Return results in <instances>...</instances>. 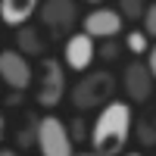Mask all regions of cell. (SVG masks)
Instances as JSON below:
<instances>
[{"label":"cell","mask_w":156,"mask_h":156,"mask_svg":"<svg viewBox=\"0 0 156 156\" xmlns=\"http://www.w3.org/2000/svg\"><path fill=\"white\" fill-rule=\"evenodd\" d=\"M34 144L41 150V156H72L75 153V144L59 115H44V119L34 122Z\"/></svg>","instance_id":"277c9868"},{"label":"cell","mask_w":156,"mask_h":156,"mask_svg":"<svg viewBox=\"0 0 156 156\" xmlns=\"http://www.w3.org/2000/svg\"><path fill=\"white\" fill-rule=\"evenodd\" d=\"M97 56H100V59H106V62L119 59V44H115V37H109V41H103V47L97 50Z\"/></svg>","instance_id":"2e32d148"},{"label":"cell","mask_w":156,"mask_h":156,"mask_svg":"<svg viewBox=\"0 0 156 156\" xmlns=\"http://www.w3.org/2000/svg\"><path fill=\"white\" fill-rule=\"evenodd\" d=\"M31 78H34V69L19 50H0V81L6 87L22 94L25 87H31Z\"/></svg>","instance_id":"5b68a950"},{"label":"cell","mask_w":156,"mask_h":156,"mask_svg":"<svg viewBox=\"0 0 156 156\" xmlns=\"http://www.w3.org/2000/svg\"><path fill=\"white\" fill-rule=\"evenodd\" d=\"M125 47H128V53L144 56V53H147V50H150L153 44H150V37H147L144 31H128V34H125Z\"/></svg>","instance_id":"7c38bea8"},{"label":"cell","mask_w":156,"mask_h":156,"mask_svg":"<svg viewBox=\"0 0 156 156\" xmlns=\"http://www.w3.org/2000/svg\"><path fill=\"white\" fill-rule=\"evenodd\" d=\"M84 3H100V0H84Z\"/></svg>","instance_id":"603a6c76"},{"label":"cell","mask_w":156,"mask_h":156,"mask_svg":"<svg viewBox=\"0 0 156 156\" xmlns=\"http://www.w3.org/2000/svg\"><path fill=\"white\" fill-rule=\"evenodd\" d=\"M0 156H16V153H12V150H0Z\"/></svg>","instance_id":"44dd1931"},{"label":"cell","mask_w":156,"mask_h":156,"mask_svg":"<svg viewBox=\"0 0 156 156\" xmlns=\"http://www.w3.org/2000/svg\"><path fill=\"white\" fill-rule=\"evenodd\" d=\"M122 156H140V153H122Z\"/></svg>","instance_id":"7402d4cb"},{"label":"cell","mask_w":156,"mask_h":156,"mask_svg":"<svg viewBox=\"0 0 156 156\" xmlns=\"http://www.w3.org/2000/svg\"><path fill=\"white\" fill-rule=\"evenodd\" d=\"M134 112H131V103L125 100H109L97 109V119L94 125L87 128V140H90V150L97 156H122L125 144L134 131Z\"/></svg>","instance_id":"6da1fadb"},{"label":"cell","mask_w":156,"mask_h":156,"mask_svg":"<svg viewBox=\"0 0 156 156\" xmlns=\"http://www.w3.org/2000/svg\"><path fill=\"white\" fill-rule=\"evenodd\" d=\"M16 44H19L22 56H41L44 53V37H41L37 28H31V25H22L16 31Z\"/></svg>","instance_id":"8fae6325"},{"label":"cell","mask_w":156,"mask_h":156,"mask_svg":"<svg viewBox=\"0 0 156 156\" xmlns=\"http://www.w3.org/2000/svg\"><path fill=\"white\" fill-rule=\"evenodd\" d=\"M31 84H34L37 106H44V109L59 106L62 97H66V66L59 59H53V56H44L37 62V72L31 78Z\"/></svg>","instance_id":"3957f363"},{"label":"cell","mask_w":156,"mask_h":156,"mask_svg":"<svg viewBox=\"0 0 156 156\" xmlns=\"http://www.w3.org/2000/svg\"><path fill=\"white\" fill-rule=\"evenodd\" d=\"M66 131H69V137H72V144H75V140H87V125H84L81 119H72V122L66 125Z\"/></svg>","instance_id":"9a60e30c"},{"label":"cell","mask_w":156,"mask_h":156,"mask_svg":"<svg viewBox=\"0 0 156 156\" xmlns=\"http://www.w3.org/2000/svg\"><path fill=\"white\" fill-rule=\"evenodd\" d=\"M94 56H97L94 37H87L84 31H75L66 37V44H62V66H69L72 72H87Z\"/></svg>","instance_id":"8992f818"},{"label":"cell","mask_w":156,"mask_h":156,"mask_svg":"<svg viewBox=\"0 0 156 156\" xmlns=\"http://www.w3.org/2000/svg\"><path fill=\"white\" fill-rule=\"evenodd\" d=\"M131 128H137V131H134V137H137V140H140L144 147H153V144H156L153 119H137V125H131Z\"/></svg>","instance_id":"5bb4252c"},{"label":"cell","mask_w":156,"mask_h":156,"mask_svg":"<svg viewBox=\"0 0 156 156\" xmlns=\"http://www.w3.org/2000/svg\"><path fill=\"white\" fill-rule=\"evenodd\" d=\"M140 19H144V34L153 37V34H156V6L147 3V9H144V16H140Z\"/></svg>","instance_id":"e0dca14e"},{"label":"cell","mask_w":156,"mask_h":156,"mask_svg":"<svg viewBox=\"0 0 156 156\" xmlns=\"http://www.w3.org/2000/svg\"><path fill=\"white\" fill-rule=\"evenodd\" d=\"M115 75L106 69H97V72H87L81 81H75L72 87V106L78 112H90V109H100L103 103H109L115 94Z\"/></svg>","instance_id":"7a4b0ae2"},{"label":"cell","mask_w":156,"mask_h":156,"mask_svg":"<svg viewBox=\"0 0 156 156\" xmlns=\"http://www.w3.org/2000/svg\"><path fill=\"white\" fill-rule=\"evenodd\" d=\"M144 59H147V62H144V66H147V72L156 78V47H150V50H147V53H144Z\"/></svg>","instance_id":"ac0fdd59"},{"label":"cell","mask_w":156,"mask_h":156,"mask_svg":"<svg viewBox=\"0 0 156 156\" xmlns=\"http://www.w3.org/2000/svg\"><path fill=\"white\" fill-rule=\"evenodd\" d=\"M37 12V0H0V22L9 28H22Z\"/></svg>","instance_id":"30bf717a"},{"label":"cell","mask_w":156,"mask_h":156,"mask_svg":"<svg viewBox=\"0 0 156 156\" xmlns=\"http://www.w3.org/2000/svg\"><path fill=\"white\" fill-rule=\"evenodd\" d=\"M144 9H147L144 0H119V9H115V12H119L122 19H140Z\"/></svg>","instance_id":"4fadbf2b"},{"label":"cell","mask_w":156,"mask_h":156,"mask_svg":"<svg viewBox=\"0 0 156 156\" xmlns=\"http://www.w3.org/2000/svg\"><path fill=\"white\" fill-rule=\"evenodd\" d=\"M37 16L53 34H62L78 22V6H75V0H44L37 6Z\"/></svg>","instance_id":"ba28073f"},{"label":"cell","mask_w":156,"mask_h":156,"mask_svg":"<svg viewBox=\"0 0 156 156\" xmlns=\"http://www.w3.org/2000/svg\"><path fill=\"white\" fill-rule=\"evenodd\" d=\"M72 156H97L94 150H87V153H72Z\"/></svg>","instance_id":"ffe728a7"},{"label":"cell","mask_w":156,"mask_h":156,"mask_svg":"<svg viewBox=\"0 0 156 156\" xmlns=\"http://www.w3.org/2000/svg\"><path fill=\"white\" fill-rule=\"evenodd\" d=\"M122 87H125V94L131 103H147L153 97V75L147 72L144 66V59H134V62H128L125 72H122Z\"/></svg>","instance_id":"9c48e42d"},{"label":"cell","mask_w":156,"mask_h":156,"mask_svg":"<svg viewBox=\"0 0 156 156\" xmlns=\"http://www.w3.org/2000/svg\"><path fill=\"white\" fill-rule=\"evenodd\" d=\"M0 140H3V109H0Z\"/></svg>","instance_id":"d6986e66"},{"label":"cell","mask_w":156,"mask_h":156,"mask_svg":"<svg viewBox=\"0 0 156 156\" xmlns=\"http://www.w3.org/2000/svg\"><path fill=\"white\" fill-rule=\"evenodd\" d=\"M81 28L87 37H100V41H109V37H119V31H125V19L109 6H100L94 12H87L81 19Z\"/></svg>","instance_id":"52a82bcc"}]
</instances>
